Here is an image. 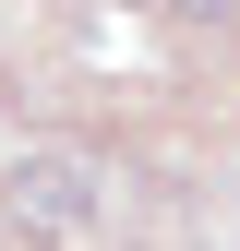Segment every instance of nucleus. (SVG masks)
<instances>
[{"label":"nucleus","instance_id":"1","mask_svg":"<svg viewBox=\"0 0 240 251\" xmlns=\"http://www.w3.org/2000/svg\"><path fill=\"white\" fill-rule=\"evenodd\" d=\"M12 215L36 239H84V227H96V155H72V144L12 155Z\"/></svg>","mask_w":240,"mask_h":251}]
</instances>
